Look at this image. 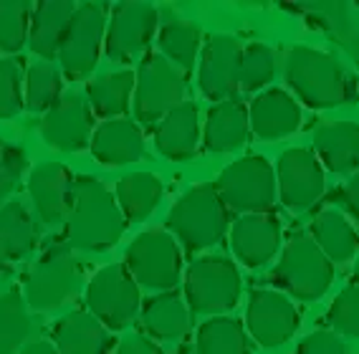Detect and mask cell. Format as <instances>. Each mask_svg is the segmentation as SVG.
I'll return each mask as SVG.
<instances>
[{
  "mask_svg": "<svg viewBox=\"0 0 359 354\" xmlns=\"http://www.w3.org/2000/svg\"><path fill=\"white\" fill-rule=\"evenodd\" d=\"M294 354H349V352H346L344 341L334 334V332L319 329V332H311L309 336H304Z\"/></svg>",
  "mask_w": 359,
  "mask_h": 354,
  "instance_id": "40",
  "label": "cell"
},
{
  "mask_svg": "<svg viewBox=\"0 0 359 354\" xmlns=\"http://www.w3.org/2000/svg\"><path fill=\"white\" fill-rule=\"evenodd\" d=\"M53 347L61 354H111V332L89 311H71L51 329Z\"/></svg>",
  "mask_w": 359,
  "mask_h": 354,
  "instance_id": "21",
  "label": "cell"
},
{
  "mask_svg": "<svg viewBox=\"0 0 359 354\" xmlns=\"http://www.w3.org/2000/svg\"><path fill=\"white\" fill-rule=\"evenodd\" d=\"M354 283L359 286V258H357V264H354Z\"/></svg>",
  "mask_w": 359,
  "mask_h": 354,
  "instance_id": "45",
  "label": "cell"
},
{
  "mask_svg": "<svg viewBox=\"0 0 359 354\" xmlns=\"http://www.w3.org/2000/svg\"><path fill=\"white\" fill-rule=\"evenodd\" d=\"M314 155L329 172H359V124L357 122H324L314 132Z\"/></svg>",
  "mask_w": 359,
  "mask_h": 354,
  "instance_id": "24",
  "label": "cell"
},
{
  "mask_svg": "<svg viewBox=\"0 0 359 354\" xmlns=\"http://www.w3.org/2000/svg\"><path fill=\"white\" fill-rule=\"evenodd\" d=\"M64 89V71L53 61H39L26 71V109L51 111L61 102Z\"/></svg>",
  "mask_w": 359,
  "mask_h": 354,
  "instance_id": "34",
  "label": "cell"
},
{
  "mask_svg": "<svg viewBox=\"0 0 359 354\" xmlns=\"http://www.w3.org/2000/svg\"><path fill=\"white\" fill-rule=\"evenodd\" d=\"M94 119H91L89 102L71 91L51 111H46L41 119V137L51 149L58 152H81L91 144V132Z\"/></svg>",
  "mask_w": 359,
  "mask_h": 354,
  "instance_id": "16",
  "label": "cell"
},
{
  "mask_svg": "<svg viewBox=\"0 0 359 354\" xmlns=\"http://www.w3.org/2000/svg\"><path fill=\"white\" fill-rule=\"evenodd\" d=\"M116 205L122 210L127 223H142L147 220L157 205L162 203L165 185L152 172H129L116 182Z\"/></svg>",
  "mask_w": 359,
  "mask_h": 354,
  "instance_id": "28",
  "label": "cell"
},
{
  "mask_svg": "<svg viewBox=\"0 0 359 354\" xmlns=\"http://www.w3.org/2000/svg\"><path fill=\"white\" fill-rule=\"evenodd\" d=\"M276 76V56L266 43H250L243 48L241 56V89L256 94L266 89Z\"/></svg>",
  "mask_w": 359,
  "mask_h": 354,
  "instance_id": "36",
  "label": "cell"
},
{
  "mask_svg": "<svg viewBox=\"0 0 359 354\" xmlns=\"http://www.w3.org/2000/svg\"><path fill=\"white\" fill-rule=\"evenodd\" d=\"M154 147L162 157L172 162H185L200 147V116L193 102H182L177 109L154 127Z\"/></svg>",
  "mask_w": 359,
  "mask_h": 354,
  "instance_id": "25",
  "label": "cell"
},
{
  "mask_svg": "<svg viewBox=\"0 0 359 354\" xmlns=\"http://www.w3.org/2000/svg\"><path fill=\"white\" fill-rule=\"evenodd\" d=\"M185 102V74L162 53H144L137 69L135 116L142 127H154Z\"/></svg>",
  "mask_w": 359,
  "mask_h": 354,
  "instance_id": "8",
  "label": "cell"
},
{
  "mask_svg": "<svg viewBox=\"0 0 359 354\" xmlns=\"http://www.w3.org/2000/svg\"><path fill=\"white\" fill-rule=\"evenodd\" d=\"M250 119L248 107L238 97L225 99L220 104H212L205 116V132H203V144L208 152L225 155L236 152L248 142Z\"/></svg>",
  "mask_w": 359,
  "mask_h": 354,
  "instance_id": "23",
  "label": "cell"
},
{
  "mask_svg": "<svg viewBox=\"0 0 359 354\" xmlns=\"http://www.w3.org/2000/svg\"><path fill=\"white\" fill-rule=\"evenodd\" d=\"M200 43H203V33H200L198 26L187 23V20H170L157 33L160 53L180 71H190L195 66Z\"/></svg>",
  "mask_w": 359,
  "mask_h": 354,
  "instance_id": "32",
  "label": "cell"
},
{
  "mask_svg": "<svg viewBox=\"0 0 359 354\" xmlns=\"http://www.w3.org/2000/svg\"><path fill=\"white\" fill-rule=\"evenodd\" d=\"M66 243L74 251L104 253L114 248L124 236L127 220L116 198L94 175H76L66 215Z\"/></svg>",
  "mask_w": 359,
  "mask_h": 354,
  "instance_id": "1",
  "label": "cell"
},
{
  "mask_svg": "<svg viewBox=\"0 0 359 354\" xmlns=\"http://www.w3.org/2000/svg\"><path fill=\"white\" fill-rule=\"evenodd\" d=\"M160 26V13L149 3H116L111 8L104 53L114 64H132L147 51Z\"/></svg>",
  "mask_w": 359,
  "mask_h": 354,
  "instance_id": "12",
  "label": "cell"
},
{
  "mask_svg": "<svg viewBox=\"0 0 359 354\" xmlns=\"http://www.w3.org/2000/svg\"><path fill=\"white\" fill-rule=\"evenodd\" d=\"M74 190V175L58 162H41L28 175V195L43 226L56 228L66 223Z\"/></svg>",
  "mask_w": 359,
  "mask_h": 354,
  "instance_id": "18",
  "label": "cell"
},
{
  "mask_svg": "<svg viewBox=\"0 0 359 354\" xmlns=\"http://www.w3.org/2000/svg\"><path fill=\"white\" fill-rule=\"evenodd\" d=\"M91 155L107 168H124L144 157V137L137 122L122 119H107L91 135Z\"/></svg>",
  "mask_w": 359,
  "mask_h": 354,
  "instance_id": "20",
  "label": "cell"
},
{
  "mask_svg": "<svg viewBox=\"0 0 359 354\" xmlns=\"http://www.w3.org/2000/svg\"><path fill=\"white\" fill-rule=\"evenodd\" d=\"M241 56L243 46L236 36L228 33H215L210 36L200 53V69H198V86L210 102L220 104L225 99L238 97L241 89Z\"/></svg>",
  "mask_w": 359,
  "mask_h": 354,
  "instance_id": "15",
  "label": "cell"
},
{
  "mask_svg": "<svg viewBox=\"0 0 359 354\" xmlns=\"http://www.w3.org/2000/svg\"><path fill=\"white\" fill-rule=\"evenodd\" d=\"M283 79L296 99L311 109H334L352 99V79L329 53L294 46L283 61Z\"/></svg>",
  "mask_w": 359,
  "mask_h": 354,
  "instance_id": "2",
  "label": "cell"
},
{
  "mask_svg": "<svg viewBox=\"0 0 359 354\" xmlns=\"http://www.w3.org/2000/svg\"><path fill=\"white\" fill-rule=\"evenodd\" d=\"M18 354H61L56 347H53V341H46V339H36V341H28L26 347L20 349Z\"/></svg>",
  "mask_w": 359,
  "mask_h": 354,
  "instance_id": "43",
  "label": "cell"
},
{
  "mask_svg": "<svg viewBox=\"0 0 359 354\" xmlns=\"http://www.w3.org/2000/svg\"><path fill=\"white\" fill-rule=\"evenodd\" d=\"M250 132L258 139L276 142L283 137H291L302 127V107L283 89L261 91L248 107Z\"/></svg>",
  "mask_w": 359,
  "mask_h": 354,
  "instance_id": "19",
  "label": "cell"
},
{
  "mask_svg": "<svg viewBox=\"0 0 359 354\" xmlns=\"http://www.w3.org/2000/svg\"><path fill=\"white\" fill-rule=\"evenodd\" d=\"M26 107L23 61L8 56L0 61V119H13Z\"/></svg>",
  "mask_w": 359,
  "mask_h": 354,
  "instance_id": "37",
  "label": "cell"
},
{
  "mask_svg": "<svg viewBox=\"0 0 359 354\" xmlns=\"http://www.w3.org/2000/svg\"><path fill=\"white\" fill-rule=\"evenodd\" d=\"M228 212L256 215L276 205V170L261 155H245L231 162L212 182Z\"/></svg>",
  "mask_w": 359,
  "mask_h": 354,
  "instance_id": "7",
  "label": "cell"
},
{
  "mask_svg": "<svg viewBox=\"0 0 359 354\" xmlns=\"http://www.w3.org/2000/svg\"><path fill=\"white\" fill-rule=\"evenodd\" d=\"M309 236L314 238V243L321 248V253L332 261V264H349L357 258L359 251V233L352 226V220L346 218L344 212L327 207L314 215L311 226H309Z\"/></svg>",
  "mask_w": 359,
  "mask_h": 354,
  "instance_id": "26",
  "label": "cell"
},
{
  "mask_svg": "<svg viewBox=\"0 0 359 354\" xmlns=\"http://www.w3.org/2000/svg\"><path fill=\"white\" fill-rule=\"evenodd\" d=\"M276 187L281 205L294 215L314 207V203L324 195V187H327L324 165L314 155V149H286L276 162Z\"/></svg>",
  "mask_w": 359,
  "mask_h": 354,
  "instance_id": "13",
  "label": "cell"
},
{
  "mask_svg": "<svg viewBox=\"0 0 359 354\" xmlns=\"http://www.w3.org/2000/svg\"><path fill=\"white\" fill-rule=\"evenodd\" d=\"M299 309L291 297L278 289H256L250 291L245 306V327L258 347L273 349L281 347L299 329Z\"/></svg>",
  "mask_w": 359,
  "mask_h": 354,
  "instance_id": "14",
  "label": "cell"
},
{
  "mask_svg": "<svg viewBox=\"0 0 359 354\" xmlns=\"http://www.w3.org/2000/svg\"><path fill=\"white\" fill-rule=\"evenodd\" d=\"M198 354H250L248 334L233 316H210L200 324L195 336Z\"/></svg>",
  "mask_w": 359,
  "mask_h": 354,
  "instance_id": "31",
  "label": "cell"
},
{
  "mask_svg": "<svg viewBox=\"0 0 359 354\" xmlns=\"http://www.w3.org/2000/svg\"><path fill=\"white\" fill-rule=\"evenodd\" d=\"M8 271H11V258H8L6 253L0 251V276H6Z\"/></svg>",
  "mask_w": 359,
  "mask_h": 354,
  "instance_id": "44",
  "label": "cell"
},
{
  "mask_svg": "<svg viewBox=\"0 0 359 354\" xmlns=\"http://www.w3.org/2000/svg\"><path fill=\"white\" fill-rule=\"evenodd\" d=\"M28 170V157L26 152L15 144H6L0 139V205L8 203V198L13 195V190L20 185L23 175Z\"/></svg>",
  "mask_w": 359,
  "mask_h": 354,
  "instance_id": "39",
  "label": "cell"
},
{
  "mask_svg": "<svg viewBox=\"0 0 359 354\" xmlns=\"http://www.w3.org/2000/svg\"><path fill=\"white\" fill-rule=\"evenodd\" d=\"M281 220L273 212L241 215L231 228V248L238 264L261 268L281 251Z\"/></svg>",
  "mask_w": 359,
  "mask_h": 354,
  "instance_id": "17",
  "label": "cell"
},
{
  "mask_svg": "<svg viewBox=\"0 0 359 354\" xmlns=\"http://www.w3.org/2000/svg\"><path fill=\"white\" fill-rule=\"evenodd\" d=\"M243 294V281L236 261L220 253L195 258L185 271V304L193 314L225 316Z\"/></svg>",
  "mask_w": 359,
  "mask_h": 354,
  "instance_id": "6",
  "label": "cell"
},
{
  "mask_svg": "<svg viewBox=\"0 0 359 354\" xmlns=\"http://www.w3.org/2000/svg\"><path fill=\"white\" fill-rule=\"evenodd\" d=\"M140 286L124 264L104 266L86 283V311L94 314L104 327L124 329L142 314Z\"/></svg>",
  "mask_w": 359,
  "mask_h": 354,
  "instance_id": "10",
  "label": "cell"
},
{
  "mask_svg": "<svg viewBox=\"0 0 359 354\" xmlns=\"http://www.w3.org/2000/svg\"><path fill=\"white\" fill-rule=\"evenodd\" d=\"M39 243V228L28 207L20 200H8L0 205V251L13 261L28 258Z\"/></svg>",
  "mask_w": 359,
  "mask_h": 354,
  "instance_id": "30",
  "label": "cell"
},
{
  "mask_svg": "<svg viewBox=\"0 0 359 354\" xmlns=\"http://www.w3.org/2000/svg\"><path fill=\"white\" fill-rule=\"evenodd\" d=\"M281 294L299 301H316L334 281V264L329 261L306 231L291 236L271 273Z\"/></svg>",
  "mask_w": 359,
  "mask_h": 354,
  "instance_id": "5",
  "label": "cell"
},
{
  "mask_svg": "<svg viewBox=\"0 0 359 354\" xmlns=\"http://www.w3.org/2000/svg\"><path fill=\"white\" fill-rule=\"evenodd\" d=\"M74 13H76V6L71 0H41V3H36L31 13V33H28L31 51L43 61L58 58Z\"/></svg>",
  "mask_w": 359,
  "mask_h": 354,
  "instance_id": "22",
  "label": "cell"
},
{
  "mask_svg": "<svg viewBox=\"0 0 359 354\" xmlns=\"http://www.w3.org/2000/svg\"><path fill=\"white\" fill-rule=\"evenodd\" d=\"M124 266L137 281V286L165 294L180 283L182 253L170 233L144 231L129 243L127 253H124Z\"/></svg>",
  "mask_w": 359,
  "mask_h": 354,
  "instance_id": "9",
  "label": "cell"
},
{
  "mask_svg": "<svg viewBox=\"0 0 359 354\" xmlns=\"http://www.w3.org/2000/svg\"><path fill=\"white\" fill-rule=\"evenodd\" d=\"M81 283L83 268L74 256V248L64 240H56L41 253L36 266L28 271L23 281V299L28 309L46 314L76 297Z\"/></svg>",
  "mask_w": 359,
  "mask_h": 354,
  "instance_id": "4",
  "label": "cell"
},
{
  "mask_svg": "<svg viewBox=\"0 0 359 354\" xmlns=\"http://www.w3.org/2000/svg\"><path fill=\"white\" fill-rule=\"evenodd\" d=\"M228 226H231L228 207L223 205L212 182L187 190L175 203L167 218L170 233L185 245L187 253H200L218 245L225 238Z\"/></svg>",
  "mask_w": 359,
  "mask_h": 354,
  "instance_id": "3",
  "label": "cell"
},
{
  "mask_svg": "<svg viewBox=\"0 0 359 354\" xmlns=\"http://www.w3.org/2000/svg\"><path fill=\"white\" fill-rule=\"evenodd\" d=\"M114 354H162V349L154 344V339H149L147 334H132L124 336L119 344H116V352Z\"/></svg>",
  "mask_w": 359,
  "mask_h": 354,
  "instance_id": "41",
  "label": "cell"
},
{
  "mask_svg": "<svg viewBox=\"0 0 359 354\" xmlns=\"http://www.w3.org/2000/svg\"><path fill=\"white\" fill-rule=\"evenodd\" d=\"M109 8L104 3H81L71 20L66 41L58 51V64L64 76L83 79L97 69L99 53H102L107 26H109Z\"/></svg>",
  "mask_w": 359,
  "mask_h": 354,
  "instance_id": "11",
  "label": "cell"
},
{
  "mask_svg": "<svg viewBox=\"0 0 359 354\" xmlns=\"http://www.w3.org/2000/svg\"><path fill=\"white\" fill-rule=\"evenodd\" d=\"M339 200H341V205H344L346 215L359 226V172H354L352 177L344 182V187H341V193H339Z\"/></svg>",
  "mask_w": 359,
  "mask_h": 354,
  "instance_id": "42",
  "label": "cell"
},
{
  "mask_svg": "<svg viewBox=\"0 0 359 354\" xmlns=\"http://www.w3.org/2000/svg\"><path fill=\"white\" fill-rule=\"evenodd\" d=\"M31 13L28 0H0V51L13 56L28 43Z\"/></svg>",
  "mask_w": 359,
  "mask_h": 354,
  "instance_id": "35",
  "label": "cell"
},
{
  "mask_svg": "<svg viewBox=\"0 0 359 354\" xmlns=\"http://www.w3.org/2000/svg\"><path fill=\"white\" fill-rule=\"evenodd\" d=\"M137 74L129 69L109 71L86 84V97L94 114L104 119H122L135 97Z\"/></svg>",
  "mask_w": 359,
  "mask_h": 354,
  "instance_id": "29",
  "label": "cell"
},
{
  "mask_svg": "<svg viewBox=\"0 0 359 354\" xmlns=\"http://www.w3.org/2000/svg\"><path fill=\"white\" fill-rule=\"evenodd\" d=\"M327 322L334 334H344L359 339V286L349 283L337 294L327 311Z\"/></svg>",
  "mask_w": 359,
  "mask_h": 354,
  "instance_id": "38",
  "label": "cell"
},
{
  "mask_svg": "<svg viewBox=\"0 0 359 354\" xmlns=\"http://www.w3.org/2000/svg\"><path fill=\"white\" fill-rule=\"evenodd\" d=\"M182 354H187V352H182Z\"/></svg>",
  "mask_w": 359,
  "mask_h": 354,
  "instance_id": "46",
  "label": "cell"
},
{
  "mask_svg": "<svg viewBox=\"0 0 359 354\" xmlns=\"http://www.w3.org/2000/svg\"><path fill=\"white\" fill-rule=\"evenodd\" d=\"M31 334V316L23 291L0 294V354H15L23 349Z\"/></svg>",
  "mask_w": 359,
  "mask_h": 354,
  "instance_id": "33",
  "label": "cell"
},
{
  "mask_svg": "<svg viewBox=\"0 0 359 354\" xmlns=\"http://www.w3.org/2000/svg\"><path fill=\"white\" fill-rule=\"evenodd\" d=\"M190 306L182 301L177 291L154 294L142 304V329L149 339L175 341L190 329Z\"/></svg>",
  "mask_w": 359,
  "mask_h": 354,
  "instance_id": "27",
  "label": "cell"
}]
</instances>
